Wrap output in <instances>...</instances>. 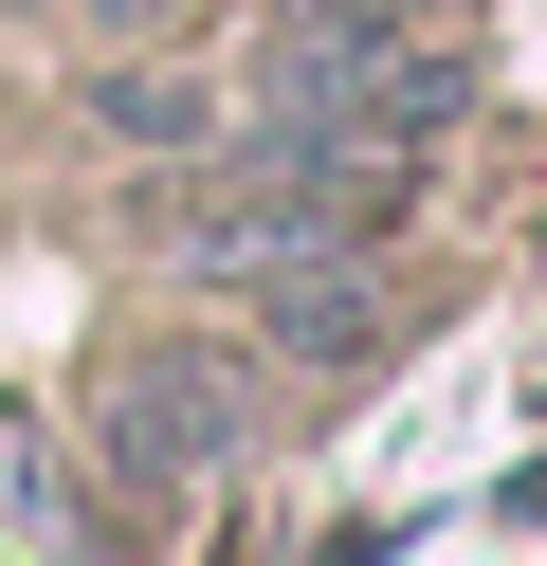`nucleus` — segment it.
I'll use <instances>...</instances> for the list:
<instances>
[{"label":"nucleus","instance_id":"1","mask_svg":"<svg viewBox=\"0 0 547 566\" xmlns=\"http://www.w3.org/2000/svg\"><path fill=\"white\" fill-rule=\"evenodd\" d=\"M420 165L438 147H383V128H255L238 165H201V184L165 201V238L255 293V274H292V256H365V238L420 201Z\"/></svg>","mask_w":547,"mask_h":566},{"label":"nucleus","instance_id":"2","mask_svg":"<svg viewBox=\"0 0 547 566\" xmlns=\"http://www.w3.org/2000/svg\"><path fill=\"white\" fill-rule=\"evenodd\" d=\"M474 92V55L438 38V19H347V0H311L274 38V128H383V147H438Z\"/></svg>","mask_w":547,"mask_h":566},{"label":"nucleus","instance_id":"3","mask_svg":"<svg viewBox=\"0 0 547 566\" xmlns=\"http://www.w3.org/2000/svg\"><path fill=\"white\" fill-rule=\"evenodd\" d=\"M238 439H255V402H238V366H219V329H182V347H128V366L92 384V475H238Z\"/></svg>","mask_w":547,"mask_h":566},{"label":"nucleus","instance_id":"4","mask_svg":"<svg viewBox=\"0 0 547 566\" xmlns=\"http://www.w3.org/2000/svg\"><path fill=\"white\" fill-rule=\"evenodd\" d=\"M255 311H274V366H365V347H383L365 256H292V274H255Z\"/></svg>","mask_w":547,"mask_h":566},{"label":"nucleus","instance_id":"5","mask_svg":"<svg viewBox=\"0 0 547 566\" xmlns=\"http://www.w3.org/2000/svg\"><path fill=\"white\" fill-rule=\"evenodd\" d=\"M92 128H128V147H201V92H182V74H92Z\"/></svg>","mask_w":547,"mask_h":566}]
</instances>
